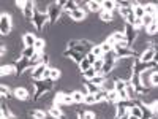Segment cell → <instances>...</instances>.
<instances>
[{
	"mask_svg": "<svg viewBox=\"0 0 158 119\" xmlns=\"http://www.w3.org/2000/svg\"><path fill=\"white\" fill-rule=\"evenodd\" d=\"M155 52H156V48H153V46L144 49L141 54H139V60H141V62H153Z\"/></svg>",
	"mask_w": 158,
	"mask_h": 119,
	"instance_id": "cell-7",
	"label": "cell"
},
{
	"mask_svg": "<svg viewBox=\"0 0 158 119\" xmlns=\"http://www.w3.org/2000/svg\"><path fill=\"white\" fill-rule=\"evenodd\" d=\"M115 8H117V2H115V0H101V10L103 11L112 13Z\"/></svg>",
	"mask_w": 158,
	"mask_h": 119,
	"instance_id": "cell-13",
	"label": "cell"
},
{
	"mask_svg": "<svg viewBox=\"0 0 158 119\" xmlns=\"http://www.w3.org/2000/svg\"><path fill=\"white\" fill-rule=\"evenodd\" d=\"M22 42H24V48H30V46H35L36 38H35V35H32V33H25V35L22 37Z\"/></svg>",
	"mask_w": 158,
	"mask_h": 119,
	"instance_id": "cell-20",
	"label": "cell"
},
{
	"mask_svg": "<svg viewBox=\"0 0 158 119\" xmlns=\"http://www.w3.org/2000/svg\"><path fill=\"white\" fill-rule=\"evenodd\" d=\"M49 114H51V117H54V119H65V114L62 113V110L57 107H52L51 110H49Z\"/></svg>",
	"mask_w": 158,
	"mask_h": 119,
	"instance_id": "cell-25",
	"label": "cell"
},
{
	"mask_svg": "<svg viewBox=\"0 0 158 119\" xmlns=\"http://www.w3.org/2000/svg\"><path fill=\"white\" fill-rule=\"evenodd\" d=\"M41 64H44V65H48L49 64V57L44 54V56H41Z\"/></svg>",
	"mask_w": 158,
	"mask_h": 119,
	"instance_id": "cell-53",
	"label": "cell"
},
{
	"mask_svg": "<svg viewBox=\"0 0 158 119\" xmlns=\"http://www.w3.org/2000/svg\"><path fill=\"white\" fill-rule=\"evenodd\" d=\"M60 75H62V73H60L59 68H52V70H51V79H52V81H57V79L60 78Z\"/></svg>",
	"mask_w": 158,
	"mask_h": 119,
	"instance_id": "cell-47",
	"label": "cell"
},
{
	"mask_svg": "<svg viewBox=\"0 0 158 119\" xmlns=\"http://www.w3.org/2000/svg\"><path fill=\"white\" fill-rule=\"evenodd\" d=\"M60 5H62V8H63L65 11H68V13H71V11L77 10V3H76V0H60Z\"/></svg>",
	"mask_w": 158,
	"mask_h": 119,
	"instance_id": "cell-12",
	"label": "cell"
},
{
	"mask_svg": "<svg viewBox=\"0 0 158 119\" xmlns=\"http://www.w3.org/2000/svg\"><path fill=\"white\" fill-rule=\"evenodd\" d=\"M35 10H36V7H35V2H30V0H27L25 2V8H24V18L25 19H29V21H32L33 19V15H35Z\"/></svg>",
	"mask_w": 158,
	"mask_h": 119,
	"instance_id": "cell-9",
	"label": "cell"
},
{
	"mask_svg": "<svg viewBox=\"0 0 158 119\" xmlns=\"http://www.w3.org/2000/svg\"><path fill=\"white\" fill-rule=\"evenodd\" d=\"M128 114H130V113H128ZM128 114H127V116H123V117H117V119H128Z\"/></svg>",
	"mask_w": 158,
	"mask_h": 119,
	"instance_id": "cell-58",
	"label": "cell"
},
{
	"mask_svg": "<svg viewBox=\"0 0 158 119\" xmlns=\"http://www.w3.org/2000/svg\"><path fill=\"white\" fill-rule=\"evenodd\" d=\"M128 119H138V117H135V116H131V114H128Z\"/></svg>",
	"mask_w": 158,
	"mask_h": 119,
	"instance_id": "cell-57",
	"label": "cell"
},
{
	"mask_svg": "<svg viewBox=\"0 0 158 119\" xmlns=\"http://www.w3.org/2000/svg\"><path fill=\"white\" fill-rule=\"evenodd\" d=\"M125 90H127V94H128V99H130V100H136L138 92H136V89L133 87V84H131L130 81H127V87H125Z\"/></svg>",
	"mask_w": 158,
	"mask_h": 119,
	"instance_id": "cell-23",
	"label": "cell"
},
{
	"mask_svg": "<svg viewBox=\"0 0 158 119\" xmlns=\"http://www.w3.org/2000/svg\"><path fill=\"white\" fill-rule=\"evenodd\" d=\"M106 102H109V103H118V92H117V90L108 92V95H106Z\"/></svg>",
	"mask_w": 158,
	"mask_h": 119,
	"instance_id": "cell-28",
	"label": "cell"
},
{
	"mask_svg": "<svg viewBox=\"0 0 158 119\" xmlns=\"http://www.w3.org/2000/svg\"><path fill=\"white\" fill-rule=\"evenodd\" d=\"M130 114L135 116V117H138V119H141V117H142V110H141V107H138V105H133V107L130 108Z\"/></svg>",
	"mask_w": 158,
	"mask_h": 119,
	"instance_id": "cell-30",
	"label": "cell"
},
{
	"mask_svg": "<svg viewBox=\"0 0 158 119\" xmlns=\"http://www.w3.org/2000/svg\"><path fill=\"white\" fill-rule=\"evenodd\" d=\"M62 11H63V8H62L60 2H52V3H49V5H48L49 22H51V24H56V22L59 21L60 15H62Z\"/></svg>",
	"mask_w": 158,
	"mask_h": 119,
	"instance_id": "cell-3",
	"label": "cell"
},
{
	"mask_svg": "<svg viewBox=\"0 0 158 119\" xmlns=\"http://www.w3.org/2000/svg\"><path fill=\"white\" fill-rule=\"evenodd\" d=\"M100 46H101V49H103L104 54H108V52H112V51H114V46H112L111 43H108V42H103V43H100Z\"/></svg>",
	"mask_w": 158,
	"mask_h": 119,
	"instance_id": "cell-37",
	"label": "cell"
},
{
	"mask_svg": "<svg viewBox=\"0 0 158 119\" xmlns=\"http://www.w3.org/2000/svg\"><path fill=\"white\" fill-rule=\"evenodd\" d=\"M155 22H156V29H158V19H156V21H155Z\"/></svg>",
	"mask_w": 158,
	"mask_h": 119,
	"instance_id": "cell-59",
	"label": "cell"
},
{
	"mask_svg": "<svg viewBox=\"0 0 158 119\" xmlns=\"http://www.w3.org/2000/svg\"><path fill=\"white\" fill-rule=\"evenodd\" d=\"M92 52H94V56L97 57V59H103V49H101V46L100 45H95L94 48H92Z\"/></svg>",
	"mask_w": 158,
	"mask_h": 119,
	"instance_id": "cell-36",
	"label": "cell"
},
{
	"mask_svg": "<svg viewBox=\"0 0 158 119\" xmlns=\"http://www.w3.org/2000/svg\"><path fill=\"white\" fill-rule=\"evenodd\" d=\"M84 86H85V89L89 90V94H98V92L101 90V87L100 86H97V84H94V83H92V81H85L84 83Z\"/></svg>",
	"mask_w": 158,
	"mask_h": 119,
	"instance_id": "cell-24",
	"label": "cell"
},
{
	"mask_svg": "<svg viewBox=\"0 0 158 119\" xmlns=\"http://www.w3.org/2000/svg\"><path fill=\"white\" fill-rule=\"evenodd\" d=\"M33 25L38 29V30H43V27L49 22V16H48V11H40V10H35V15H33V19H32Z\"/></svg>",
	"mask_w": 158,
	"mask_h": 119,
	"instance_id": "cell-4",
	"label": "cell"
},
{
	"mask_svg": "<svg viewBox=\"0 0 158 119\" xmlns=\"http://www.w3.org/2000/svg\"><path fill=\"white\" fill-rule=\"evenodd\" d=\"M36 56V51H35V48L33 46H30V48H24L22 51H21V57H24V59H33Z\"/></svg>",
	"mask_w": 158,
	"mask_h": 119,
	"instance_id": "cell-17",
	"label": "cell"
},
{
	"mask_svg": "<svg viewBox=\"0 0 158 119\" xmlns=\"http://www.w3.org/2000/svg\"><path fill=\"white\" fill-rule=\"evenodd\" d=\"M79 68H81V73H84V72H87L89 68H92V64L87 60V57H85L81 64H79Z\"/></svg>",
	"mask_w": 158,
	"mask_h": 119,
	"instance_id": "cell-39",
	"label": "cell"
},
{
	"mask_svg": "<svg viewBox=\"0 0 158 119\" xmlns=\"http://www.w3.org/2000/svg\"><path fill=\"white\" fill-rule=\"evenodd\" d=\"M87 10H90L92 13L101 11V2H98V0H89L87 2Z\"/></svg>",
	"mask_w": 158,
	"mask_h": 119,
	"instance_id": "cell-22",
	"label": "cell"
},
{
	"mask_svg": "<svg viewBox=\"0 0 158 119\" xmlns=\"http://www.w3.org/2000/svg\"><path fill=\"white\" fill-rule=\"evenodd\" d=\"M103 90H106V92H112L115 90V79H111V78H106L104 79V83L101 86Z\"/></svg>",
	"mask_w": 158,
	"mask_h": 119,
	"instance_id": "cell-19",
	"label": "cell"
},
{
	"mask_svg": "<svg viewBox=\"0 0 158 119\" xmlns=\"http://www.w3.org/2000/svg\"><path fill=\"white\" fill-rule=\"evenodd\" d=\"M33 86H35V100H38L52 89L54 81L52 79H33Z\"/></svg>",
	"mask_w": 158,
	"mask_h": 119,
	"instance_id": "cell-1",
	"label": "cell"
},
{
	"mask_svg": "<svg viewBox=\"0 0 158 119\" xmlns=\"http://www.w3.org/2000/svg\"><path fill=\"white\" fill-rule=\"evenodd\" d=\"M123 33H125V38H127L128 45H130V43H133L135 40H136V37H138V30L133 27V25H130V24H125Z\"/></svg>",
	"mask_w": 158,
	"mask_h": 119,
	"instance_id": "cell-8",
	"label": "cell"
},
{
	"mask_svg": "<svg viewBox=\"0 0 158 119\" xmlns=\"http://www.w3.org/2000/svg\"><path fill=\"white\" fill-rule=\"evenodd\" d=\"M11 73H16V67H15V65H2L0 75L5 76V75H11Z\"/></svg>",
	"mask_w": 158,
	"mask_h": 119,
	"instance_id": "cell-27",
	"label": "cell"
},
{
	"mask_svg": "<svg viewBox=\"0 0 158 119\" xmlns=\"http://www.w3.org/2000/svg\"><path fill=\"white\" fill-rule=\"evenodd\" d=\"M153 62L158 65V49H156V52H155V56H153Z\"/></svg>",
	"mask_w": 158,
	"mask_h": 119,
	"instance_id": "cell-55",
	"label": "cell"
},
{
	"mask_svg": "<svg viewBox=\"0 0 158 119\" xmlns=\"http://www.w3.org/2000/svg\"><path fill=\"white\" fill-rule=\"evenodd\" d=\"M150 83H152V87H158V70L150 72Z\"/></svg>",
	"mask_w": 158,
	"mask_h": 119,
	"instance_id": "cell-38",
	"label": "cell"
},
{
	"mask_svg": "<svg viewBox=\"0 0 158 119\" xmlns=\"http://www.w3.org/2000/svg\"><path fill=\"white\" fill-rule=\"evenodd\" d=\"M84 103H87V105H95V103H97L95 95H94V94H89V95H85V97H84Z\"/></svg>",
	"mask_w": 158,
	"mask_h": 119,
	"instance_id": "cell-46",
	"label": "cell"
},
{
	"mask_svg": "<svg viewBox=\"0 0 158 119\" xmlns=\"http://www.w3.org/2000/svg\"><path fill=\"white\" fill-rule=\"evenodd\" d=\"M152 22H155V18H152V16H149V15H146V16L142 18V25H144V29H147Z\"/></svg>",
	"mask_w": 158,
	"mask_h": 119,
	"instance_id": "cell-43",
	"label": "cell"
},
{
	"mask_svg": "<svg viewBox=\"0 0 158 119\" xmlns=\"http://www.w3.org/2000/svg\"><path fill=\"white\" fill-rule=\"evenodd\" d=\"M106 95H108V92H106V90H103V89L98 92V94H95V100H97V103H98V102H106Z\"/></svg>",
	"mask_w": 158,
	"mask_h": 119,
	"instance_id": "cell-41",
	"label": "cell"
},
{
	"mask_svg": "<svg viewBox=\"0 0 158 119\" xmlns=\"http://www.w3.org/2000/svg\"><path fill=\"white\" fill-rule=\"evenodd\" d=\"M56 103L62 105V103H73V97L71 94H65V92H59L56 97Z\"/></svg>",
	"mask_w": 158,
	"mask_h": 119,
	"instance_id": "cell-15",
	"label": "cell"
},
{
	"mask_svg": "<svg viewBox=\"0 0 158 119\" xmlns=\"http://www.w3.org/2000/svg\"><path fill=\"white\" fill-rule=\"evenodd\" d=\"M100 18H101V21H104V22H111L114 18H112V13H108V11H100Z\"/></svg>",
	"mask_w": 158,
	"mask_h": 119,
	"instance_id": "cell-35",
	"label": "cell"
},
{
	"mask_svg": "<svg viewBox=\"0 0 158 119\" xmlns=\"http://www.w3.org/2000/svg\"><path fill=\"white\" fill-rule=\"evenodd\" d=\"M133 13V8H118V15H120L123 19L128 16V15H131Z\"/></svg>",
	"mask_w": 158,
	"mask_h": 119,
	"instance_id": "cell-44",
	"label": "cell"
},
{
	"mask_svg": "<svg viewBox=\"0 0 158 119\" xmlns=\"http://www.w3.org/2000/svg\"><path fill=\"white\" fill-rule=\"evenodd\" d=\"M11 32V16L3 13L0 16V33L2 35H8Z\"/></svg>",
	"mask_w": 158,
	"mask_h": 119,
	"instance_id": "cell-6",
	"label": "cell"
},
{
	"mask_svg": "<svg viewBox=\"0 0 158 119\" xmlns=\"http://www.w3.org/2000/svg\"><path fill=\"white\" fill-rule=\"evenodd\" d=\"M97 75H98V73L95 72V68H94V67H92V68H89L87 72H84V73H82V76L85 78V81H92V79H94Z\"/></svg>",
	"mask_w": 158,
	"mask_h": 119,
	"instance_id": "cell-31",
	"label": "cell"
},
{
	"mask_svg": "<svg viewBox=\"0 0 158 119\" xmlns=\"http://www.w3.org/2000/svg\"><path fill=\"white\" fill-rule=\"evenodd\" d=\"M146 32H147L149 35H155V33L158 32V29H156V22H152V24L149 25V27L146 29Z\"/></svg>",
	"mask_w": 158,
	"mask_h": 119,
	"instance_id": "cell-48",
	"label": "cell"
},
{
	"mask_svg": "<svg viewBox=\"0 0 158 119\" xmlns=\"http://www.w3.org/2000/svg\"><path fill=\"white\" fill-rule=\"evenodd\" d=\"M0 92H2V97H10V89L5 84L0 86Z\"/></svg>",
	"mask_w": 158,
	"mask_h": 119,
	"instance_id": "cell-50",
	"label": "cell"
},
{
	"mask_svg": "<svg viewBox=\"0 0 158 119\" xmlns=\"http://www.w3.org/2000/svg\"><path fill=\"white\" fill-rule=\"evenodd\" d=\"M63 57H70V59H71L73 62H76L77 65L85 59V56L79 54V52H76V51H73V49H67V51H63Z\"/></svg>",
	"mask_w": 158,
	"mask_h": 119,
	"instance_id": "cell-10",
	"label": "cell"
},
{
	"mask_svg": "<svg viewBox=\"0 0 158 119\" xmlns=\"http://www.w3.org/2000/svg\"><path fill=\"white\" fill-rule=\"evenodd\" d=\"M85 57H87V60H89V62H90V64H92V65H94V64H95V60H97V57H95V56H94V52H92V51H90V52H89V54H87V56H85Z\"/></svg>",
	"mask_w": 158,
	"mask_h": 119,
	"instance_id": "cell-51",
	"label": "cell"
},
{
	"mask_svg": "<svg viewBox=\"0 0 158 119\" xmlns=\"http://www.w3.org/2000/svg\"><path fill=\"white\" fill-rule=\"evenodd\" d=\"M5 54H6V48H5V46H2V48H0V56L3 57Z\"/></svg>",
	"mask_w": 158,
	"mask_h": 119,
	"instance_id": "cell-54",
	"label": "cell"
},
{
	"mask_svg": "<svg viewBox=\"0 0 158 119\" xmlns=\"http://www.w3.org/2000/svg\"><path fill=\"white\" fill-rule=\"evenodd\" d=\"M144 10H146V15H149V16L155 18V21L158 19V8H156L153 3H147L146 7H144Z\"/></svg>",
	"mask_w": 158,
	"mask_h": 119,
	"instance_id": "cell-18",
	"label": "cell"
},
{
	"mask_svg": "<svg viewBox=\"0 0 158 119\" xmlns=\"http://www.w3.org/2000/svg\"><path fill=\"white\" fill-rule=\"evenodd\" d=\"M104 79H106V76H104V75H97L94 79H92V83L101 87V86H103V83H104Z\"/></svg>",
	"mask_w": 158,
	"mask_h": 119,
	"instance_id": "cell-42",
	"label": "cell"
},
{
	"mask_svg": "<svg viewBox=\"0 0 158 119\" xmlns=\"http://www.w3.org/2000/svg\"><path fill=\"white\" fill-rule=\"evenodd\" d=\"M111 37H112V40L115 42V45H117V43H122V42H127V38H125V33H123V32H120V30L114 32V33H112Z\"/></svg>",
	"mask_w": 158,
	"mask_h": 119,
	"instance_id": "cell-26",
	"label": "cell"
},
{
	"mask_svg": "<svg viewBox=\"0 0 158 119\" xmlns=\"http://www.w3.org/2000/svg\"><path fill=\"white\" fill-rule=\"evenodd\" d=\"M13 94H15V97L16 99H19V100H29V90L25 89V87H16L15 90H13Z\"/></svg>",
	"mask_w": 158,
	"mask_h": 119,
	"instance_id": "cell-14",
	"label": "cell"
},
{
	"mask_svg": "<svg viewBox=\"0 0 158 119\" xmlns=\"http://www.w3.org/2000/svg\"><path fill=\"white\" fill-rule=\"evenodd\" d=\"M71 97H73V102H74V103H82V102H84V94H82L81 90L71 92Z\"/></svg>",
	"mask_w": 158,
	"mask_h": 119,
	"instance_id": "cell-29",
	"label": "cell"
},
{
	"mask_svg": "<svg viewBox=\"0 0 158 119\" xmlns=\"http://www.w3.org/2000/svg\"><path fill=\"white\" fill-rule=\"evenodd\" d=\"M70 18L73 19V21H84L85 18H87V15H85V11L84 10H74V11H71L70 13Z\"/></svg>",
	"mask_w": 158,
	"mask_h": 119,
	"instance_id": "cell-16",
	"label": "cell"
},
{
	"mask_svg": "<svg viewBox=\"0 0 158 119\" xmlns=\"http://www.w3.org/2000/svg\"><path fill=\"white\" fill-rule=\"evenodd\" d=\"M133 13H135V16H136V18H139V19H142L144 16H146V10H144V7H142V5H139L138 2H135V3H133Z\"/></svg>",
	"mask_w": 158,
	"mask_h": 119,
	"instance_id": "cell-21",
	"label": "cell"
},
{
	"mask_svg": "<svg viewBox=\"0 0 158 119\" xmlns=\"http://www.w3.org/2000/svg\"><path fill=\"white\" fill-rule=\"evenodd\" d=\"M8 119H18V117H16V116H15V114H11V116H10V117H8Z\"/></svg>",
	"mask_w": 158,
	"mask_h": 119,
	"instance_id": "cell-56",
	"label": "cell"
},
{
	"mask_svg": "<svg viewBox=\"0 0 158 119\" xmlns=\"http://www.w3.org/2000/svg\"><path fill=\"white\" fill-rule=\"evenodd\" d=\"M114 52H115V56L117 59H122V57H136L139 56L138 52H135L131 48H123V46H114Z\"/></svg>",
	"mask_w": 158,
	"mask_h": 119,
	"instance_id": "cell-5",
	"label": "cell"
},
{
	"mask_svg": "<svg viewBox=\"0 0 158 119\" xmlns=\"http://www.w3.org/2000/svg\"><path fill=\"white\" fill-rule=\"evenodd\" d=\"M2 116H3V117H6V119L11 116V113H10V110H8V107H6L5 103H2Z\"/></svg>",
	"mask_w": 158,
	"mask_h": 119,
	"instance_id": "cell-49",
	"label": "cell"
},
{
	"mask_svg": "<svg viewBox=\"0 0 158 119\" xmlns=\"http://www.w3.org/2000/svg\"><path fill=\"white\" fill-rule=\"evenodd\" d=\"M114 119H117V117H114Z\"/></svg>",
	"mask_w": 158,
	"mask_h": 119,
	"instance_id": "cell-60",
	"label": "cell"
},
{
	"mask_svg": "<svg viewBox=\"0 0 158 119\" xmlns=\"http://www.w3.org/2000/svg\"><path fill=\"white\" fill-rule=\"evenodd\" d=\"M103 65H104V60H103V59H97L95 64L92 65V67L95 68V72H97L98 75H101V72H103Z\"/></svg>",
	"mask_w": 158,
	"mask_h": 119,
	"instance_id": "cell-33",
	"label": "cell"
},
{
	"mask_svg": "<svg viewBox=\"0 0 158 119\" xmlns=\"http://www.w3.org/2000/svg\"><path fill=\"white\" fill-rule=\"evenodd\" d=\"M147 107L150 108V111H152V114H153V116H158V100L152 102L150 105H147Z\"/></svg>",
	"mask_w": 158,
	"mask_h": 119,
	"instance_id": "cell-45",
	"label": "cell"
},
{
	"mask_svg": "<svg viewBox=\"0 0 158 119\" xmlns=\"http://www.w3.org/2000/svg\"><path fill=\"white\" fill-rule=\"evenodd\" d=\"M127 87V81H123V79H115V90L120 92V90H125Z\"/></svg>",
	"mask_w": 158,
	"mask_h": 119,
	"instance_id": "cell-40",
	"label": "cell"
},
{
	"mask_svg": "<svg viewBox=\"0 0 158 119\" xmlns=\"http://www.w3.org/2000/svg\"><path fill=\"white\" fill-rule=\"evenodd\" d=\"M94 46H95V45H92L90 42H87V40H82V42L73 40V42L68 43V49H73V51L79 52V54H82V56H87Z\"/></svg>",
	"mask_w": 158,
	"mask_h": 119,
	"instance_id": "cell-2",
	"label": "cell"
},
{
	"mask_svg": "<svg viewBox=\"0 0 158 119\" xmlns=\"http://www.w3.org/2000/svg\"><path fill=\"white\" fill-rule=\"evenodd\" d=\"M25 2H27V0H21V2L18 0V2H16V7H18L21 11H24V8H25Z\"/></svg>",
	"mask_w": 158,
	"mask_h": 119,
	"instance_id": "cell-52",
	"label": "cell"
},
{
	"mask_svg": "<svg viewBox=\"0 0 158 119\" xmlns=\"http://www.w3.org/2000/svg\"><path fill=\"white\" fill-rule=\"evenodd\" d=\"M48 67H49V65H44V64L36 65V67L32 70V79H43V75H44Z\"/></svg>",
	"mask_w": 158,
	"mask_h": 119,
	"instance_id": "cell-11",
	"label": "cell"
},
{
	"mask_svg": "<svg viewBox=\"0 0 158 119\" xmlns=\"http://www.w3.org/2000/svg\"><path fill=\"white\" fill-rule=\"evenodd\" d=\"M44 46H46V42L44 40H41V38H36V42H35V51L36 52H43L44 51Z\"/></svg>",
	"mask_w": 158,
	"mask_h": 119,
	"instance_id": "cell-32",
	"label": "cell"
},
{
	"mask_svg": "<svg viewBox=\"0 0 158 119\" xmlns=\"http://www.w3.org/2000/svg\"><path fill=\"white\" fill-rule=\"evenodd\" d=\"M30 116H32L33 119H46V114H44V111H41V110H32V111H30Z\"/></svg>",
	"mask_w": 158,
	"mask_h": 119,
	"instance_id": "cell-34",
	"label": "cell"
}]
</instances>
